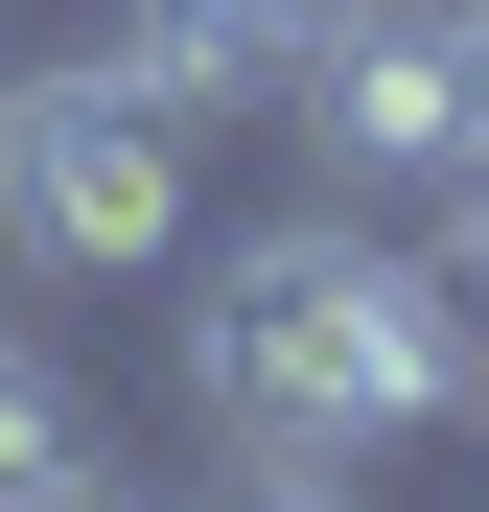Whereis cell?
Wrapping results in <instances>:
<instances>
[{
	"label": "cell",
	"instance_id": "2",
	"mask_svg": "<svg viewBox=\"0 0 489 512\" xmlns=\"http://www.w3.org/2000/svg\"><path fill=\"white\" fill-rule=\"evenodd\" d=\"M187 163H210V94H163L140 47L0 70V233L70 256V280H140V256L187 233Z\"/></svg>",
	"mask_w": 489,
	"mask_h": 512
},
{
	"label": "cell",
	"instance_id": "1",
	"mask_svg": "<svg viewBox=\"0 0 489 512\" xmlns=\"http://www.w3.org/2000/svg\"><path fill=\"white\" fill-rule=\"evenodd\" d=\"M187 396H210V443H350L373 466V443H420V419H489V350H466L443 256H396L350 210H280V233L210 256Z\"/></svg>",
	"mask_w": 489,
	"mask_h": 512
},
{
	"label": "cell",
	"instance_id": "7",
	"mask_svg": "<svg viewBox=\"0 0 489 512\" xmlns=\"http://www.w3.org/2000/svg\"><path fill=\"white\" fill-rule=\"evenodd\" d=\"M420 210H443V280H466V303H489V140H466V163H443V187H420Z\"/></svg>",
	"mask_w": 489,
	"mask_h": 512
},
{
	"label": "cell",
	"instance_id": "3",
	"mask_svg": "<svg viewBox=\"0 0 489 512\" xmlns=\"http://www.w3.org/2000/svg\"><path fill=\"white\" fill-rule=\"evenodd\" d=\"M303 163H326V187H443V163H466V47H443V0H373V24L303 70Z\"/></svg>",
	"mask_w": 489,
	"mask_h": 512
},
{
	"label": "cell",
	"instance_id": "4",
	"mask_svg": "<svg viewBox=\"0 0 489 512\" xmlns=\"http://www.w3.org/2000/svg\"><path fill=\"white\" fill-rule=\"evenodd\" d=\"M350 24H373V0H117V47L163 70V94H210V117L233 94H303Z\"/></svg>",
	"mask_w": 489,
	"mask_h": 512
},
{
	"label": "cell",
	"instance_id": "6",
	"mask_svg": "<svg viewBox=\"0 0 489 512\" xmlns=\"http://www.w3.org/2000/svg\"><path fill=\"white\" fill-rule=\"evenodd\" d=\"M70 443H94V419H70V373L0 326V489H24V466H70Z\"/></svg>",
	"mask_w": 489,
	"mask_h": 512
},
{
	"label": "cell",
	"instance_id": "5",
	"mask_svg": "<svg viewBox=\"0 0 489 512\" xmlns=\"http://www.w3.org/2000/svg\"><path fill=\"white\" fill-rule=\"evenodd\" d=\"M187 512H373V466H350V443H233Z\"/></svg>",
	"mask_w": 489,
	"mask_h": 512
},
{
	"label": "cell",
	"instance_id": "8",
	"mask_svg": "<svg viewBox=\"0 0 489 512\" xmlns=\"http://www.w3.org/2000/svg\"><path fill=\"white\" fill-rule=\"evenodd\" d=\"M0 512H140V489H117L94 443H70V466H24V489H0Z\"/></svg>",
	"mask_w": 489,
	"mask_h": 512
}]
</instances>
